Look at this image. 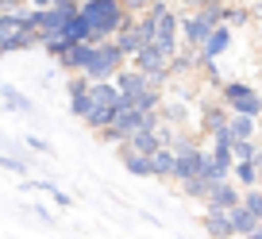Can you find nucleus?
Instances as JSON below:
<instances>
[{
	"instance_id": "nucleus-1",
	"label": "nucleus",
	"mask_w": 262,
	"mask_h": 239,
	"mask_svg": "<svg viewBox=\"0 0 262 239\" xmlns=\"http://www.w3.org/2000/svg\"><path fill=\"white\" fill-rule=\"evenodd\" d=\"M77 16L89 24V42H100V39H112L131 12L123 8L120 0H81Z\"/></svg>"
},
{
	"instance_id": "nucleus-2",
	"label": "nucleus",
	"mask_w": 262,
	"mask_h": 239,
	"mask_svg": "<svg viewBox=\"0 0 262 239\" xmlns=\"http://www.w3.org/2000/svg\"><path fill=\"white\" fill-rule=\"evenodd\" d=\"M123 66H127V58L116 47V39H100V42H89V58H85L81 74L89 77V81H112Z\"/></svg>"
},
{
	"instance_id": "nucleus-3",
	"label": "nucleus",
	"mask_w": 262,
	"mask_h": 239,
	"mask_svg": "<svg viewBox=\"0 0 262 239\" xmlns=\"http://www.w3.org/2000/svg\"><path fill=\"white\" fill-rule=\"evenodd\" d=\"M31 47H39V31L27 27V8L24 12H0V58L31 50Z\"/></svg>"
},
{
	"instance_id": "nucleus-4",
	"label": "nucleus",
	"mask_w": 262,
	"mask_h": 239,
	"mask_svg": "<svg viewBox=\"0 0 262 239\" xmlns=\"http://www.w3.org/2000/svg\"><path fill=\"white\" fill-rule=\"evenodd\" d=\"M147 16L155 19V39H150V42H155L166 58H173L181 50V31H178V19L181 16L173 12L170 0H155V4L147 8Z\"/></svg>"
},
{
	"instance_id": "nucleus-5",
	"label": "nucleus",
	"mask_w": 262,
	"mask_h": 239,
	"mask_svg": "<svg viewBox=\"0 0 262 239\" xmlns=\"http://www.w3.org/2000/svg\"><path fill=\"white\" fill-rule=\"evenodd\" d=\"M216 93L228 104V112H243V116H254V120L262 116V93L251 81H220Z\"/></svg>"
},
{
	"instance_id": "nucleus-6",
	"label": "nucleus",
	"mask_w": 262,
	"mask_h": 239,
	"mask_svg": "<svg viewBox=\"0 0 262 239\" xmlns=\"http://www.w3.org/2000/svg\"><path fill=\"white\" fill-rule=\"evenodd\" d=\"M127 62L139 70V74H147V81H150V85H158V89L170 81V58H166L162 50L155 47V42H143V47L135 50Z\"/></svg>"
},
{
	"instance_id": "nucleus-7",
	"label": "nucleus",
	"mask_w": 262,
	"mask_h": 239,
	"mask_svg": "<svg viewBox=\"0 0 262 239\" xmlns=\"http://www.w3.org/2000/svg\"><path fill=\"white\" fill-rule=\"evenodd\" d=\"M243 201V189H239L231 178H224V182H216L212 189H208V197H205V208H224V212H231V208Z\"/></svg>"
},
{
	"instance_id": "nucleus-8",
	"label": "nucleus",
	"mask_w": 262,
	"mask_h": 239,
	"mask_svg": "<svg viewBox=\"0 0 262 239\" xmlns=\"http://www.w3.org/2000/svg\"><path fill=\"white\" fill-rule=\"evenodd\" d=\"M66 93H70V112L81 120L85 112H89V77L85 74H66Z\"/></svg>"
},
{
	"instance_id": "nucleus-9",
	"label": "nucleus",
	"mask_w": 262,
	"mask_h": 239,
	"mask_svg": "<svg viewBox=\"0 0 262 239\" xmlns=\"http://www.w3.org/2000/svg\"><path fill=\"white\" fill-rule=\"evenodd\" d=\"M112 81H116V89H120V97H127V100H135V97H139V93L150 85V81H147V74H139L135 66H123L120 74L112 77Z\"/></svg>"
},
{
	"instance_id": "nucleus-10",
	"label": "nucleus",
	"mask_w": 262,
	"mask_h": 239,
	"mask_svg": "<svg viewBox=\"0 0 262 239\" xmlns=\"http://www.w3.org/2000/svg\"><path fill=\"white\" fill-rule=\"evenodd\" d=\"M228 104H224L220 97L216 100H205V112H201V132L205 135H212V132H220V127H228Z\"/></svg>"
},
{
	"instance_id": "nucleus-11",
	"label": "nucleus",
	"mask_w": 262,
	"mask_h": 239,
	"mask_svg": "<svg viewBox=\"0 0 262 239\" xmlns=\"http://www.w3.org/2000/svg\"><path fill=\"white\" fill-rule=\"evenodd\" d=\"M201 224H205V231L212 239H235V231H231V216L224 212V208H205Z\"/></svg>"
},
{
	"instance_id": "nucleus-12",
	"label": "nucleus",
	"mask_w": 262,
	"mask_h": 239,
	"mask_svg": "<svg viewBox=\"0 0 262 239\" xmlns=\"http://www.w3.org/2000/svg\"><path fill=\"white\" fill-rule=\"evenodd\" d=\"M231 182H235L239 189H254V185H262V162H254V158L235 162V166H231Z\"/></svg>"
},
{
	"instance_id": "nucleus-13",
	"label": "nucleus",
	"mask_w": 262,
	"mask_h": 239,
	"mask_svg": "<svg viewBox=\"0 0 262 239\" xmlns=\"http://www.w3.org/2000/svg\"><path fill=\"white\" fill-rule=\"evenodd\" d=\"M123 147H131V150H139V155H155L158 147H166L162 143V127H139V132L131 135Z\"/></svg>"
},
{
	"instance_id": "nucleus-14",
	"label": "nucleus",
	"mask_w": 262,
	"mask_h": 239,
	"mask_svg": "<svg viewBox=\"0 0 262 239\" xmlns=\"http://www.w3.org/2000/svg\"><path fill=\"white\" fill-rule=\"evenodd\" d=\"M116 155H120L123 170L135 173V178H150V155H139V150L123 147V143H116Z\"/></svg>"
},
{
	"instance_id": "nucleus-15",
	"label": "nucleus",
	"mask_w": 262,
	"mask_h": 239,
	"mask_svg": "<svg viewBox=\"0 0 262 239\" xmlns=\"http://www.w3.org/2000/svg\"><path fill=\"white\" fill-rule=\"evenodd\" d=\"M85 58H89V42H74V47L62 50L54 62H58L62 74H81V70H85Z\"/></svg>"
},
{
	"instance_id": "nucleus-16",
	"label": "nucleus",
	"mask_w": 262,
	"mask_h": 239,
	"mask_svg": "<svg viewBox=\"0 0 262 239\" xmlns=\"http://www.w3.org/2000/svg\"><path fill=\"white\" fill-rule=\"evenodd\" d=\"M0 100H4V108L8 112H19V116H35V104L24 97V93L16 89V85H8V81H0Z\"/></svg>"
},
{
	"instance_id": "nucleus-17",
	"label": "nucleus",
	"mask_w": 262,
	"mask_h": 239,
	"mask_svg": "<svg viewBox=\"0 0 262 239\" xmlns=\"http://www.w3.org/2000/svg\"><path fill=\"white\" fill-rule=\"evenodd\" d=\"M116 100H120L116 81H89V104L93 108H116Z\"/></svg>"
},
{
	"instance_id": "nucleus-18",
	"label": "nucleus",
	"mask_w": 262,
	"mask_h": 239,
	"mask_svg": "<svg viewBox=\"0 0 262 239\" xmlns=\"http://www.w3.org/2000/svg\"><path fill=\"white\" fill-rule=\"evenodd\" d=\"M228 132H231V139H258V120H254V116H243V112H231Z\"/></svg>"
},
{
	"instance_id": "nucleus-19",
	"label": "nucleus",
	"mask_w": 262,
	"mask_h": 239,
	"mask_svg": "<svg viewBox=\"0 0 262 239\" xmlns=\"http://www.w3.org/2000/svg\"><path fill=\"white\" fill-rule=\"evenodd\" d=\"M170 173H173V147H158L155 155H150V178L170 182Z\"/></svg>"
},
{
	"instance_id": "nucleus-20",
	"label": "nucleus",
	"mask_w": 262,
	"mask_h": 239,
	"mask_svg": "<svg viewBox=\"0 0 262 239\" xmlns=\"http://www.w3.org/2000/svg\"><path fill=\"white\" fill-rule=\"evenodd\" d=\"M228 216H231V231H235V239H247L254 228H258V216H251L243 205H235Z\"/></svg>"
},
{
	"instance_id": "nucleus-21",
	"label": "nucleus",
	"mask_w": 262,
	"mask_h": 239,
	"mask_svg": "<svg viewBox=\"0 0 262 239\" xmlns=\"http://www.w3.org/2000/svg\"><path fill=\"white\" fill-rule=\"evenodd\" d=\"M212 185H216L212 178H205V173H196V178H189V182H181V193H185L189 201H205Z\"/></svg>"
},
{
	"instance_id": "nucleus-22",
	"label": "nucleus",
	"mask_w": 262,
	"mask_h": 239,
	"mask_svg": "<svg viewBox=\"0 0 262 239\" xmlns=\"http://www.w3.org/2000/svg\"><path fill=\"white\" fill-rule=\"evenodd\" d=\"M224 24H228V27H247V24H251V4H235V0H228V4H224Z\"/></svg>"
},
{
	"instance_id": "nucleus-23",
	"label": "nucleus",
	"mask_w": 262,
	"mask_h": 239,
	"mask_svg": "<svg viewBox=\"0 0 262 239\" xmlns=\"http://www.w3.org/2000/svg\"><path fill=\"white\" fill-rule=\"evenodd\" d=\"M112 116H116V108H89V112L81 116V124L89 127V132H104V127L112 124Z\"/></svg>"
},
{
	"instance_id": "nucleus-24",
	"label": "nucleus",
	"mask_w": 262,
	"mask_h": 239,
	"mask_svg": "<svg viewBox=\"0 0 262 239\" xmlns=\"http://www.w3.org/2000/svg\"><path fill=\"white\" fill-rule=\"evenodd\" d=\"M131 104L139 108V112H158V108H162V89H158V85H147Z\"/></svg>"
},
{
	"instance_id": "nucleus-25",
	"label": "nucleus",
	"mask_w": 262,
	"mask_h": 239,
	"mask_svg": "<svg viewBox=\"0 0 262 239\" xmlns=\"http://www.w3.org/2000/svg\"><path fill=\"white\" fill-rule=\"evenodd\" d=\"M27 189H31V193H50V197H54V205H66V208H70V193H62L58 185H50V182H27Z\"/></svg>"
},
{
	"instance_id": "nucleus-26",
	"label": "nucleus",
	"mask_w": 262,
	"mask_h": 239,
	"mask_svg": "<svg viewBox=\"0 0 262 239\" xmlns=\"http://www.w3.org/2000/svg\"><path fill=\"white\" fill-rule=\"evenodd\" d=\"M239 205H243L251 216H258V220H262V185H254V189H243V201H239Z\"/></svg>"
},
{
	"instance_id": "nucleus-27",
	"label": "nucleus",
	"mask_w": 262,
	"mask_h": 239,
	"mask_svg": "<svg viewBox=\"0 0 262 239\" xmlns=\"http://www.w3.org/2000/svg\"><path fill=\"white\" fill-rule=\"evenodd\" d=\"M120 4H123L127 12H131V16H139V12H147L150 4H155V0H120Z\"/></svg>"
},
{
	"instance_id": "nucleus-28",
	"label": "nucleus",
	"mask_w": 262,
	"mask_h": 239,
	"mask_svg": "<svg viewBox=\"0 0 262 239\" xmlns=\"http://www.w3.org/2000/svg\"><path fill=\"white\" fill-rule=\"evenodd\" d=\"M27 147L39 150V155H50V143H47V139H39V135H27Z\"/></svg>"
},
{
	"instance_id": "nucleus-29",
	"label": "nucleus",
	"mask_w": 262,
	"mask_h": 239,
	"mask_svg": "<svg viewBox=\"0 0 262 239\" xmlns=\"http://www.w3.org/2000/svg\"><path fill=\"white\" fill-rule=\"evenodd\" d=\"M251 19H258V24H262V0H254V4H251Z\"/></svg>"
},
{
	"instance_id": "nucleus-30",
	"label": "nucleus",
	"mask_w": 262,
	"mask_h": 239,
	"mask_svg": "<svg viewBox=\"0 0 262 239\" xmlns=\"http://www.w3.org/2000/svg\"><path fill=\"white\" fill-rule=\"evenodd\" d=\"M27 4H31V8H50L54 0H27Z\"/></svg>"
},
{
	"instance_id": "nucleus-31",
	"label": "nucleus",
	"mask_w": 262,
	"mask_h": 239,
	"mask_svg": "<svg viewBox=\"0 0 262 239\" xmlns=\"http://www.w3.org/2000/svg\"><path fill=\"white\" fill-rule=\"evenodd\" d=\"M258 224H262V220H258Z\"/></svg>"
}]
</instances>
